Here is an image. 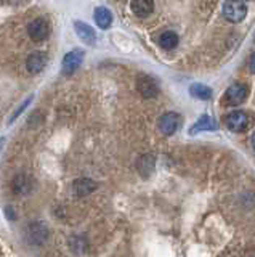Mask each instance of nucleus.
<instances>
[{"mask_svg":"<svg viewBox=\"0 0 255 257\" xmlns=\"http://www.w3.org/2000/svg\"><path fill=\"white\" fill-rule=\"evenodd\" d=\"M132 11L138 18H148L154 11V0H132Z\"/></svg>","mask_w":255,"mask_h":257,"instance_id":"nucleus-13","label":"nucleus"},{"mask_svg":"<svg viewBox=\"0 0 255 257\" xmlns=\"http://www.w3.org/2000/svg\"><path fill=\"white\" fill-rule=\"evenodd\" d=\"M247 95H249V87H247L246 84L236 82L227 90V95H225V98H227L228 105H241V103L246 102Z\"/></svg>","mask_w":255,"mask_h":257,"instance_id":"nucleus-3","label":"nucleus"},{"mask_svg":"<svg viewBox=\"0 0 255 257\" xmlns=\"http://www.w3.org/2000/svg\"><path fill=\"white\" fill-rule=\"evenodd\" d=\"M180 123H181L180 114L165 113L164 116H161V119H159V130H161L164 135H173L178 130Z\"/></svg>","mask_w":255,"mask_h":257,"instance_id":"nucleus-4","label":"nucleus"},{"mask_svg":"<svg viewBox=\"0 0 255 257\" xmlns=\"http://www.w3.org/2000/svg\"><path fill=\"white\" fill-rule=\"evenodd\" d=\"M247 15V6L243 0H227L223 5V18L230 23H241Z\"/></svg>","mask_w":255,"mask_h":257,"instance_id":"nucleus-1","label":"nucleus"},{"mask_svg":"<svg viewBox=\"0 0 255 257\" xmlns=\"http://www.w3.org/2000/svg\"><path fill=\"white\" fill-rule=\"evenodd\" d=\"M74 29H76L79 37H81L87 45H93L95 42H97V35H95V31L87 23L77 21V23L74 24Z\"/></svg>","mask_w":255,"mask_h":257,"instance_id":"nucleus-14","label":"nucleus"},{"mask_svg":"<svg viewBox=\"0 0 255 257\" xmlns=\"http://www.w3.org/2000/svg\"><path fill=\"white\" fill-rule=\"evenodd\" d=\"M136 90L143 98H154L159 94V84L151 76H138L136 79Z\"/></svg>","mask_w":255,"mask_h":257,"instance_id":"nucleus-2","label":"nucleus"},{"mask_svg":"<svg viewBox=\"0 0 255 257\" xmlns=\"http://www.w3.org/2000/svg\"><path fill=\"white\" fill-rule=\"evenodd\" d=\"M31 100H32V97H31V98H27V100H26V102H24L23 105H21V106H19V108H18V111H16V113H13V116H11V121H14V119H16V118L19 116V114H21V113H23V110L26 108V106H27L29 103H31Z\"/></svg>","mask_w":255,"mask_h":257,"instance_id":"nucleus-19","label":"nucleus"},{"mask_svg":"<svg viewBox=\"0 0 255 257\" xmlns=\"http://www.w3.org/2000/svg\"><path fill=\"white\" fill-rule=\"evenodd\" d=\"M154 167H156V158L152 154H143L136 161L138 172H140V175L144 178H148L152 172H154Z\"/></svg>","mask_w":255,"mask_h":257,"instance_id":"nucleus-12","label":"nucleus"},{"mask_svg":"<svg viewBox=\"0 0 255 257\" xmlns=\"http://www.w3.org/2000/svg\"><path fill=\"white\" fill-rule=\"evenodd\" d=\"M217 126L212 121L210 116H201L199 121L194 126H191L189 128V133H199V132H206V130H215Z\"/></svg>","mask_w":255,"mask_h":257,"instance_id":"nucleus-17","label":"nucleus"},{"mask_svg":"<svg viewBox=\"0 0 255 257\" xmlns=\"http://www.w3.org/2000/svg\"><path fill=\"white\" fill-rule=\"evenodd\" d=\"M178 42H180L178 34L173 32V31H164L157 37V44L161 45V48H164V50H173L178 45Z\"/></svg>","mask_w":255,"mask_h":257,"instance_id":"nucleus-15","label":"nucleus"},{"mask_svg":"<svg viewBox=\"0 0 255 257\" xmlns=\"http://www.w3.org/2000/svg\"><path fill=\"white\" fill-rule=\"evenodd\" d=\"M98 185L95 183L90 178H79L74 183H72V193L79 198H84V196H89L90 193H93L97 190Z\"/></svg>","mask_w":255,"mask_h":257,"instance_id":"nucleus-11","label":"nucleus"},{"mask_svg":"<svg viewBox=\"0 0 255 257\" xmlns=\"http://www.w3.org/2000/svg\"><path fill=\"white\" fill-rule=\"evenodd\" d=\"M95 21H97V24L101 27V29H108L113 23L111 11L105 8V6H98V8L95 10Z\"/></svg>","mask_w":255,"mask_h":257,"instance_id":"nucleus-16","label":"nucleus"},{"mask_svg":"<svg viewBox=\"0 0 255 257\" xmlns=\"http://www.w3.org/2000/svg\"><path fill=\"white\" fill-rule=\"evenodd\" d=\"M251 71H254V55L251 56Z\"/></svg>","mask_w":255,"mask_h":257,"instance_id":"nucleus-20","label":"nucleus"},{"mask_svg":"<svg viewBox=\"0 0 255 257\" xmlns=\"http://www.w3.org/2000/svg\"><path fill=\"white\" fill-rule=\"evenodd\" d=\"M225 124H227V127L231 132H243L247 127V124H249V118H247V114L244 111H233L227 114Z\"/></svg>","mask_w":255,"mask_h":257,"instance_id":"nucleus-5","label":"nucleus"},{"mask_svg":"<svg viewBox=\"0 0 255 257\" xmlns=\"http://www.w3.org/2000/svg\"><path fill=\"white\" fill-rule=\"evenodd\" d=\"M84 60L82 50H72L63 58V74H72L74 71L79 69Z\"/></svg>","mask_w":255,"mask_h":257,"instance_id":"nucleus-6","label":"nucleus"},{"mask_svg":"<svg viewBox=\"0 0 255 257\" xmlns=\"http://www.w3.org/2000/svg\"><path fill=\"white\" fill-rule=\"evenodd\" d=\"M47 237H48V230L42 222H34L29 225L27 238L31 243H34V245H42V243L47 240Z\"/></svg>","mask_w":255,"mask_h":257,"instance_id":"nucleus-10","label":"nucleus"},{"mask_svg":"<svg viewBox=\"0 0 255 257\" xmlns=\"http://www.w3.org/2000/svg\"><path fill=\"white\" fill-rule=\"evenodd\" d=\"M189 92L191 95L196 98H201V100H209L212 97V89L207 87V85H202V84H194L189 87Z\"/></svg>","mask_w":255,"mask_h":257,"instance_id":"nucleus-18","label":"nucleus"},{"mask_svg":"<svg viewBox=\"0 0 255 257\" xmlns=\"http://www.w3.org/2000/svg\"><path fill=\"white\" fill-rule=\"evenodd\" d=\"M32 188H34L32 177H29L26 174H18L16 177L13 178V182H11V190L16 193V195H19V196L29 195V193L32 191Z\"/></svg>","mask_w":255,"mask_h":257,"instance_id":"nucleus-8","label":"nucleus"},{"mask_svg":"<svg viewBox=\"0 0 255 257\" xmlns=\"http://www.w3.org/2000/svg\"><path fill=\"white\" fill-rule=\"evenodd\" d=\"M47 63H48V58L45 53L35 52L26 60V68L31 74H39L40 71H43V68L47 66Z\"/></svg>","mask_w":255,"mask_h":257,"instance_id":"nucleus-9","label":"nucleus"},{"mask_svg":"<svg viewBox=\"0 0 255 257\" xmlns=\"http://www.w3.org/2000/svg\"><path fill=\"white\" fill-rule=\"evenodd\" d=\"M29 37H31L34 42H42V40H45L48 37V24H47V21L45 19H42V18H37V19H34L31 24H29Z\"/></svg>","mask_w":255,"mask_h":257,"instance_id":"nucleus-7","label":"nucleus"}]
</instances>
